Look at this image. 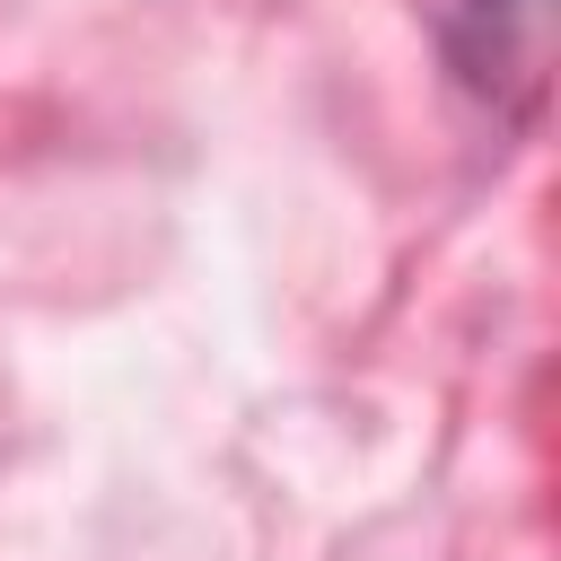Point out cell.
<instances>
[{
  "mask_svg": "<svg viewBox=\"0 0 561 561\" xmlns=\"http://www.w3.org/2000/svg\"><path fill=\"white\" fill-rule=\"evenodd\" d=\"M447 61L465 88L500 96L508 79L535 88V61H543V0H465L456 26H447Z\"/></svg>",
  "mask_w": 561,
  "mask_h": 561,
  "instance_id": "obj_1",
  "label": "cell"
}]
</instances>
